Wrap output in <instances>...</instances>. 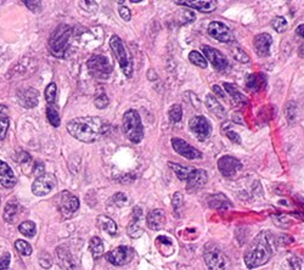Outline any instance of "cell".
<instances>
[{
  "label": "cell",
  "mask_w": 304,
  "mask_h": 270,
  "mask_svg": "<svg viewBox=\"0 0 304 270\" xmlns=\"http://www.w3.org/2000/svg\"><path fill=\"white\" fill-rule=\"evenodd\" d=\"M67 131L72 138L82 143L98 142L110 130V123L100 117H77L67 123Z\"/></svg>",
  "instance_id": "6da1fadb"
},
{
  "label": "cell",
  "mask_w": 304,
  "mask_h": 270,
  "mask_svg": "<svg viewBox=\"0 0 304 270\" xmlns=\"http://www.w3.org/2000/svg\"><path fill=\"white\" fill-rule=\"evenodd\" d=\"M276 250L275 238L269 230L260 232L253 239L245 252V264L248 269L264 265L272 259Z\"/></svg>",
  "instance_id": "7a4b0ae2"
},
{
  "label": "cell",
  "mask_w": 304,
  "mask_h": 270,
  "mask_svg": "<svg viewBox=\"0 0 304 270\" xmlns=\"http://www.w3.org/2000/svg\"><path fill=\"white\" fill-rule=\"evenodd\" d=\"M72 39V27L68 25H60L51 33L49 38V52L57 59H64L70 48Z\"/></svg>",
  "instance_id": "3957f363"
},
{
  "label": "cell",
  "mask_w": 304,
  "mask_h": 270,
  "mask_svg": "<svg viewBox=\"0 0 304 270\" xmlns=\"http://www.w3.org/2000/svg\"><path fill=\"white\" fill-rule=\"evenodd\" d=\"M123 131L128 140L133 144H139L144 139V127L141 117L137 110H128L123 115Z\"/></svg>",
  "instance_id": "277c9868"
},
{
  "label": "cell",
  "mask_w": 304,
  "mask_h": 270,
  "mask_svg": "<svg viewBox=\"0 0 304 270\" xmlns=\"http://www.w3.org/2000/svg\"><path fill=\"white\" fill-rule=\"evenodd\" d=\"M110 47L124 76L127 78H132V76H133V65H132V59L129 56L127 49H125L124 44H123L122 39L118 35H112L110 39Z\"/></svg>",
  "instance_id": "5b68a950"
},
{
  "label": "cell",
  "mask_w": 304,
  "mask_h": 270,
  "mask_svg": "<svg viewBox=\"0 0 304 270\" xmlns=\"http://www.w3.org/2000/svg\"><path fill=\"white\" fill-rule=\"evenodd\" d=\"M86 67L89 73L98 79H107L113 70L110 60L104 55H93L86 61Z\"/></svg>",
  "instance_id": "8992f818"
},
{
  "label": "cell",
  "mask_w": 304,
  "mask_h": 270,
  "mask_svg": "<svg viewBox=\"0 0 304 270\" xmlns=\"http://www.w3.org/2000/svg\"><path fill=\"white\" fill-rule=\"evenodd\" d=\"M204 263L209 270H230L229 258L216 247L206 250L203 254Z\"/></svg>",
  "instance_id": "52a82bcc"
},
{
  "label": "cell",
  "mask_w": 304,
  "mask_h": 270,
  "mask_svg": "<svg viewBox=\"0 0 304 270\" xmlns=\"http://www.w3.org/2000/svg\"><path fill=\"white\" fill-rule=\"evenodd\" d=\"M189 127H190L192 134L200 142L207 140L212 134V125H210V122L204 116L192 117L190 122H189Z\"/></svg>",
  "instance_id": "ba28073f"
},
{
  "label": "cell",
  "mask_w": 304,
  "mask_h": 270,
  "mask_svg": "<svg viewBox=\"0 0 304 270\" xmlns=\"http://www.w3.org/2000/svg\"><path fill=\"white\" fill-rule=\"evenodd\" d=\"M134 257V251L133 248L128 247V246H119V247L113 248L112 251L107 252L106 259L111 264L116 266H122L125 265L133 259Z\"/></svg>",
  "instance_id": "9c48e42d"
},
{
  "label": "cell",
  "mask_w": 304,
  "mask_h": 270,
  "mask_svg": "<svg viewBox=\"0 0 304 270\" xmlns=\"http://www.w3.org/2000/svg\"><path fill=\"white\" fill-rule=\"evenodd\" d=\"M56 187V178L54 174L44 173L39 178H35L34 183L32 185V193L35 196H45L53 191V189Z\"/></svg>",
  "instance_id": "30bf717a"
},
{
  "label": "cell",
  "mask_w": 304,
  "mask_h": 270,
  "mask_svg": "<svg viewBox=\"0 0 304 270\" xmlns=\"http://www.w3.org/2000/svg\"><path fill=\"white\" fill-rule=\"evenodd\" d=\"M170 143L174 151L183 156V157L188 158V160H200V158H202V154H201L200 150L192 148L190 144L180 139V138H173Z\"/></svg>",
  "instance_id": "8fae6325"
},
{
  "label": "cell",
  "mask_w": 304,
  "mask_h": 270,
  "mask_svg": "<svg viewBox=\"0 0 304 270\" xmlns=\"http://www.w3.org/2000/svg\"><path fill=\"white\" fill-rule=\"evenodd\" d=\"M208 34L212 38H214L215 40L221 41V43H231L235 39L231 29L223 22H219V21L209 23Z\"/></svg>",
  "instance_id": "7c38bea8"
},
{
  "label": "cell",
  "mask_w": 304,
  "mask_h": 270,
  "mask_svg": "<svg viewBox=\"0 0 304 270\" xmlns=\"http://www.w3.org/2000/svg\"><path fill=\"white\" fill-rule=\"evenodd\" d=\"M208 182V175L207 172L203 169H191L186 179V190L188 193H196V191L202 189Z\"/></svg>",
  "instance_id": "4fadbf2b"
},
{
  "label": "cell",
  "mask_w": 304,
  "mask_h": 270,
  "mask_svg": "<svg viewBox=\"0 0 304 270\" xmlns=\"http://www.w3.org/2000/svg\"><path fill=\"white\" fill-rule=\"evenodd\" d=\"M202 50H203L204 56L208 59V61L212 64V66L215 68L216 71L222 72V71L227 70L228 66H229L228 59L225 58V56L223 55V54L219 52L218 49H214V48L208 47V45H203Z\"/></svg>",
  "instance_id": "5bb4252c"
},
{
  "label": "cell",
  "mask_w": 304,
  "mask_h": 270,
  "mask_svg": "<svg viewBox=\"0 0 304 270\" xmlns=\"http://www.w3.org/2000/svg\"><path fill=\"white\" fill-rule=\"evenodd\" d=\"M218 168L219 172L222 173V175L233 176L242 168V164H241V162L237 160L236 157H234V156L225 155L219 158Z\"/></svg>",
  "instance_id": "9a60e30c"
},
{
  "label": "cell",
  "mask_w": 304,
  "mask_h": 270,
  "mask_svg": "<svg viewBox=\"0 0 304 270\" xmlns=\"http://www.w3.org/2000/svg\"><path fill=\"white\" fill-rule=\"evenodd\" d=\"M57 264L62 270H76L77 263L72 256L70 248L66 245H61L56 248Z\"/></svg>",
  "instance_id": "2e32d148"
},
{
  "label": "cell",
  "mask_w": 304,
  "mask_h": 270,
  "mask_svg": "<svg viewBox=\"0 0 304 270\" xmlns=\"http://www.w3.org/2000/svg\"><path fill=\"white\" fill-rule=\"evenodd\" d=\"M78 208H79V200H78V197L74 196L70 191H62L61 205H60V209H61L62 214L71 215L74 212H77Z\"/></svg>",
  "instance_id": "e0dca14e"
},
{
  "label": "cell",
  "mask_w": 304,
  "mask_h": 270,
  "mask_svg": "<svg viewBox=\"0 0 304 270\" xmlns=\"http://www.w3.org/2000/svg\"><path fill=\"white\" fill-rule=\"evenodd\" d=\"M143 209L139 206H135L133 208V215H132V220L128 225L127 233L131 238L138 239L143 235V228H141V220H143Z\"/></svg>",
  "instance_id": "ac0fdd59"
},
{
  "label": "cell",
  "mask_w": 304,
  "mask_h": 270,
  "mask_svg": "<svg viewBox=\"0 0 304 270\" xmlns=\"http://www.w3.org/2000/svg\"><path fill=\"white\" fill-rule=\"evenodd\" d=\"M273 45V38L272 35L268 34V33H260L257 34L253 39V47L255 53L262 58H266L269 56L270 54V48Z\"/></svg>",
  "instance_id": "d6986e66"
},
{
  "label": "cell",
  "mask_w": 304,
  "mask_h": 270,
  "mask_svg": "<svg viewBox=\"0 0 304 270\" xmlns=\"http://www.w3.org/2000/svg\"><path fill=\"white\" fill-rule=\"evenodd\" d=\"M17 178L14 170L4 161H0V187L4 189H11L16 185Z\"/></svg>",
  "instance_id": "ffe728a7"
},
{
  "label": "cell",
  "mask_w": 304,
  "mask_h": 270,
  "mask_svg": "<svg viewBox=\"0 0 304 270\" xmlns=\"http://www.w3.org/2000/svg\"><path fill=\"white\" fill-rule=\"evenodd\" d=\"M21 106L25 109H33L39 104V92L34 88H29L19 93Z\"/></svg>",
  "instance_id": "44dd1931"
},
{
  "label": "cell",
  "mask_w": 304,
  "mask_h": 270,
  "mask_svg": "<svg viewBox=\"0 0 304 270\" xmlns=\"http://www.w3.org/2000/svg\"><path fill=\"white\" fill-rule=\"evenodd\" d=\"M178 5L183 7H189L195 10L201 11V13H212L216 9V2L214 0H196V2H176Z\"/></svg>",
  "instance_id": "7402d4cb"
},
{
  "label": "cell",
  "mask_w": 304,
  "mask_h": 270,
  "mask_svg": "<svg viewBox=\"0 0 304 270\" xmlns=\"http://www.w3.org/2000/svg\"><path fill=\"white\" fill-rule=\"evenodd\" d=\"M146 224L151 230H161L165 224V214L162 209H152L151 212L147 214Z\"/></svg>",
  "instance_id": "603a6c76"
},
{
  "label": "cell",
  "mask_w": 304,
  "mask_h": 270,
  "mask_svg": "<svg viewBox=\"0 0 304 270\" xmlns=\"http://www.w3.org/2000/svg\"><path fill=\"white\" fill-rule=\"evenodd\" d=\"M267 85V77L264 73H252L246 77V86L251 92L257 93Z\"/></svg>",
  "instance_id": "cb8c5ba5"
},
{
  "label": "cell",
  "mask_w": 304,
  "mask_h": 270,
  "mask_svg": "<svg viewBox=\"0 0 304 270\" xmlns=\"http://www.w3.org/2000/svg\"><path fill=\"white\" fill-rule=\"evenodd\" d=\"M207 202H208V206L210 208L216 209V211H225V209L233 207L231 201L229 200L224 194H221V193L210 195L208 200H207Z\"/></svg>",
  "instance_id": "d4e9b609"
},
{
  "label": "cell",
  "mask_w": 304,
  "mask_h": 270,
  "mask_svg": "<svg viewBox=\"0 0 304 270\" xmlns=\"http://www.w3.org/2000/svg\"><path fill=\"white\" fill-rule=\"evenodd\" d=\"M223 89H225L228 95H230L231 100L234 101L236 105H240V106H245V105L248 104V99L240 92L234 84L230 83H224L223 84Z\"/></svg>",
  "instance_id": "484cf974"
},
{
  "label": "cell",
  "mask_w": 304,
  "mask_h": 270,
  "mask_svg": "<svg viewBox=\"0 0 304 270\" xmlns=\"http://www.w3.org/2000/svg\"><path fill=\"white\" fill-rule=\"evenodd\" d=\"M206 107L208 109L210 112L214 113L216 117L219 118H223L225 116V110L224 107L222 106L221 103L216 100V98L212 94H207L206 97Z\"/></svg>",
  "instance_id": "4316f807"
},
{
  "label": "cell",
  "mask_w": 304,
  "mask_h": 270,
  "mask_svg": "<svg viewBox=\"0 0 304 270\" xmlns=\"http://www.w3.org/2000/svg\"><path fill=\"white\" fill-rule=\"evenodd\" d=\"M96 221H98V225L102 230H104L105 233L110 234V235L112 236L117 234L118 228H117V224L114 223L113 219L107 217V215H99L98 219H96Z\"/></svg>",
  "instance_id": "83f0119b"
},
{
  "label": "cell",
  "mask_w": 304,
  "mask_h": 270,
  "mask_svg": "<svg viewBox=\"0 0 304 270\" xmlns=\"http://www.w3.org/2000/svg\"><path fill=\"white\" fill-rule=\"evenodd\" d=\"M89 250H90V253H92V256L94 259H99V258H101L102 254H104V252H105L104 244H102L101 239L98 238V236H94V238L90 239Z\"/></svg>",
  "instance_id": "f1b7e54d"
},
{
  "label": "cell",
  "mask_w": 304,
  "mask_h": 270,
  "mask_svg": "<svg viewBox=\"0 0 304 270\" xmlns=\"http://www.w3.org/2000/svg\"><path fill=\"white\" fill-rule=\"evenodd\" d=\"M94 103H95V106L100 110L106 109V107L108 106L110 100H108V97H107L106 93H105L104 88H99L98 90H96L95 97H94Z\"/></svg>",
  "instance_id": "f546056e"
},
{
  "label": "cell",
  "mask_w": 304,
  "mask_h": 270,
  "mask_svg": "<svg viewBox=\"0 0 304 270\" xmlns=\"http://www.w3.org/2000/svg\"><path fill=\"white\" fill-rule=\"evenodd\" d=\"M168 164H169V167L174 170V173H176V175L179 178V180H182V182H186V179H188L189 174H190L192 168L180 166V164L173 163V162H168Z\"/></svg>",
  "instance_id": "4dcf8cb0"
},
{
  "label": "cell",
  "mask_w": 304,
  "mask_h": 270,
  "mask_svg": "<svg viewBox=\"0 0 304 270\" xmlns=\"http://www.w3.org/2000/svg\"><path fill=\"white\" fill-rule=\"evenodd\" d=\"M19 230L23 236H26V238H29V239L33 238V236L35 235V233H37V228H35L34 221L32 220L22 221V223L20 224Z\"/></svg>",
  "instance_id": "1f68e13d"
},
{
  "label": "cell",
  "mask_w": 304,
  "mask_h": 270,
  "mask_svg": "<svg viewBox=\"0 0 304 270\" xmlns=\"http://www.w3.org/2000/svg\"><path fill=\"white\" fill-rule=\"evenodd\" d=\"M17 209H19L17 203H15L14 201H9L4 208V220L8 221V223H11L14 220L15 215L17 214Z\"/></svg>",
  "instance_id": "d6a6232c"
},
{
  "label": "cell",
  "mask_w": 304,
  "mask_h": 270,
  "mask_svg": "<svg viewBox=\"0 0 304 270\" xmlns=\"http://www.w3.org/2000/svg\"><path fill=\"white\" fill-rule=\"evenodd\" d=\"M230 54L236 61L241 62V64H247V62H249V56L247 55V53L243 52L242 48L233 47L230 49Z\"/></svg>",
  "instance_id": "836d02e7"
},
{
  "label": "cell",
  "mask_w": 304,
  "mask_h": 270,
  "mask_svg": "<svg viewBox=\"0 0 304 270\" xmlns=\"http://www.w3.org/2000/svg\"><path fill=\"white\" fill-rule=\"evenodd\" d=\"M56 94H57V86L55 83H50L49 85L45 88V100H47V103L49 106H53L54 104H55L56 101Z\"/></svg>",
  "instance_id": "e575fe53"
},
{
  "label": "cell",
  "mask_w": 304,
  "mask_h": 270,
  "mask_svg": "<svg viewBox=\"0 0 304 270\" xmlns=\"http://www.w3.org/2000/svg\"><path fill=\"white\" fill-rule=\"evenodd\" d=\"M9 127H10V118L7 113L0 112V142H3L7 137Z\"/></svg>",
  "instance_id": "d590c367"
},
{
  "label": "cell",
  "mask_w": 304,
  "mask_h": 270,
  "mask_svg": "<svg viewBox=\"0 0 304 270\" xmlns=\"http://www.w3.org/2000/svg\"><path fill=\"white\" fill-rule=\"evenodd\" d=\"M189 60H190L191 64H194L195 66H198L201 68H206L207 66V60L202 54H200L198 52H191L189 54Z\"/></svg>",
  "instance_id": "8d00e7d4"
},
{
  "label": "cell",
  "mask_w": 304,
  "mask_h": 270,
  "mask_svg": "<svg viewBox=\"0 0 304 270\" xmlns=\"http://www.w3.org/2000/svg\"><path fill=\"white\" fill-rule=\"evenodd\" d=\"M168 116H169L170 122L173 123H178L182 121L183 118V109L180 105H173V106L170 107L169 111H168Z\"/></svg>",
  "instance_id": "74e56055"
},
{
  "label": "cell",
  "mask_w": 304,
  "mask_h": 270,
  "mask_svg": "<svg viewBox=\"0 0 304 270\" xmlns=\"http://www.w3.org/2000/svg\"><path fill=\"white\" fill-rule=\"evenodd\" d=\"M15 248H16L17 252L22 256H31L32 254V246L28 244V242L25 241V240H17L15 242Z\"/></svg>",
  "instance_id": "f35d334b"
},
{
  "label": "cell",
  "mask_w": 304,
  "mask_h": 270,
  "mask_svg": "<svg viewBox=\"0 0 304 270\" xmlns=\"http://www.w3.org/2000/svg\"><path fill=\"white\" fill-rule=\"evenodd\" d=\"M47 117L48 119H49L50 124L53 125V127H60V123H61V118H60L59 112L54 109L53 106H48L47 109Z\"/></svg>",
  "instance_id": "ab89813d"
},
{
  "label": "cell",
  "mask_w": 304,
  "mask_h": 270,
  "mask_svg": "<svg viewBox=\"0 0 304 270\" xmlns=\"http://www.w3.org/2000/svg\"><path fill=\"white\" fill-rule=\"evenodd\" d=\"M272 27L278 33H284L287 29V21L285 17L276 16L275 19L272 21Z\"/></svg>",
  "instance_id": "60d3db41"
},
{
  "label": "cell",
  "mask_w": 304,
  "mask_h": 270,
  "mask_svg": "<svg viewBox=\"0 0 304 270\" xmlns=\"http://www.w3.org/2000/svg\"><path fill=\"white\" fill-rule=\"evenodd\" d=\"M296 115H297L296 103H292V101H290V103L286 104L285 116H286V118H287L288 123H292L294 121V119H296Z\"/></svg>",
  "instance_id": "b9f144b4"
},
{
  "label": "cell",
  "mask_w": 304,
  "mask_h": 270,
  "mask_svg": "<svg viewBox=\"0 0 304 270\" xmlns=\"http://www.w3.org/2000/svg\"><path fill=\"white\" fill-rule=\"evenodd\" d=\"M171 205H173V208L176 212H179L183 208V206H184V196H183L182 193H176L173 195Z\"/></svg>",
  "instance_id": "7bdbcfd3"
},
{
  "label": "cell",
  "mask_w": 304,
  "mask_h": 270,
  "mask_svg": "<svg viewBox=\"0 0 304 270\" xmlns=\"http://www.w3.org/2000/svg\"><path fill=\"white\" fill-rule=\"evenodd\" d=\"M272 219L276 227L282 228V229H286V228H288L291 225L290 218H287L286 215H273Z\"/></svg>",
  "instance_id": "ee69618b"
},
{
  "label": "cell",
  "mask_w": 304,
  "mask_h": 270,
  "mask_svg": "<svg viewBox=\"0 0 304 270\" xmlns=\"http://www.w3.org/2000/svg\"><path fill=\"white\" fill-rule=\"evenodd\" d=\"M39 264L43 266L44 269H49L51 265H53V258L48 252H41L40 257H39Z\"/></svg>",
  "instance_id": "f6af8a7d"
},
{
  "label": "cell",
  "mask_w": 304,
  "mask_h": 270,
  "mask_svg": "<svg viewBox=\"0 0 304 270\" xmlns=\"http://www.w3.org/2000/svg\"><path fill=\"white\" fill-rule=\"evenodd\" d=\"M118 4H119L118 13H119V16L122 17V20L125 21V22L131 21V19H132V13H131V10H129V8L125 7V5H123L122 2H119Z\"/></svg>",
  "instance_id": "bcb514c9"
},
{
  "label": "cell",
  "mask_w": 304,
  "mask_h": 270,
  "mask_svg": "<svg viewBox=\"0 0 304 270\" xmlns=\"http://www.w3.org/2000/svg\"><path fill=\"white\" fill-rule=\"evenodd\" d=\"M45 173V167L43 162H35L34 164H33V169H32V174L35 176V178H39L40 175H43Z\"/></svg>",
  "instance_id": "7dc6e473"
},
{
  "label": "cell",
  "mask_w": 304,
  "mask_h": 270,
  "mask_svg": "<svg viewBox=\"0 0 304 270\" xmlns=\"http://www.w3.org/2000/svg\"><path fill=\"white\" fill-rule=\"evenodd\" d=\"M25 5L33 13H40L41 11V3L40 2H33V0H25Z\"/></svg>",
  "instance_id": "c3c4849f"
},
{
  "label": "cell",
  "mask_w": 304,
  "mask_h": 270,
  "mask_svg": "<svg viewBox=\"0 0 304 270\" xmlns=\"http://www.w3.org/2000/svg\"><path fill=\"white\" fill-rule=\"evenodd\" d=\"M113 201H114V203H116V205L118 207H123V206H125L128 203V197L125 196V195L123 193H117L113 196Z\"/></svg>",
  "instance_id": "681fc988"
},
{
  "label": "cell",
  "mask_w": 304,
  "mask_h": 270,
  "mask_svg": "<svg viewBox=\"0 0 304 270\" xmlns=\"http://www.w3.org/2000/svg\"><path fill=\"white\" fill-rule=\"evenodd\" d=\"M11 256L10 253L5 252L3 256H0V270H9V265H10Z\"/></svg>",
  "instance_id": "f907efd6"
},
{
  "label": "cell",
  "mask_w": 304,
  "mask_h": 270,
  "mask_svg": "<svg viewBox=\"0 0 304 270\" xmlns=\"http://www.w3.org/2000/svg\"><path fill=\"white\" fill-rule=\"evenodd\" d=\"M276 244L286 246V245H290L293 242V238H291L290 235H286V234H282V235H280L278 239H275Z\"/></svg>",
  "instance_id": "816d5d0a"
},
{
  "label": "cell",
  "mask_w": 304,
  "mask_h": 270,
  "mask_svg": "<svg viewBox=\"0 0 304 270\" xmlns=\"http://www.w3.org/2000/svg\"><path fill=\"white\" fill-rule=\"evenodd\" d=\"M288 263H290L291 270H300V269H302V263H300V260L298 259L297 257H291L290 259H288Z\"/></svg>",
  "instance_id": "f5cc1de1"
},
{
  "label": "cell",
  "mask_w": 304,
  "mask_h": 270,
  "mask_svg": "<svg viewBox=\"0 0 304 270\" xmlns=\"http://www.w3.org/2000/svg\"><path fill=\"white\" fill-rule=\"evenodd\" d=\"M225 135L229 138V139L231 140V142H234L235 144H240L241 143V138L240 135L236 133V131L233 130H225Z\"/></svg>",
  "instance_id": "db71d44e"
},
{
  "label": "cell",
  "mask_w": 304,
  "mask_h": 270,
  "mask_svg": "<svg viewBox=\"0 0 304 270\" xmlns=\"http://www.w3.org/2000/svg\"><path fill=\"white\" fill-rule=\"evenodd\" d=\"M31 156H29L28 154H27V152H25V151H22V152H20L19 154V157H17V161L20 162L21 164H23V163H28V162H31Z\"/></svg>",
  "instance_id": "11a10c76"
},
{
  "label": "cell",
  "mask_w": 304,
  "mask_h": 270,
  "mask_svg": "<svg viewBox=\"0 0 304 270\" xmlns=\"http://www.w3.org/2000/svg\"><path fill=\"white\" fill-rule=\"evenodd\" d=\"M212 89H213V92H214V95H218L219 98L224 99L225 97H227V95H225V93H224V89H222L219 85H213Z\"/></svg>",
  "instance_id": "9f6ffc18"
},
{
  "label": "cell",
  "mask_w": 304,
  "mask_h": 270,
  "mask_svg": "<svg viewBox=\"0 0 304 270\" xmlns=\"http://www.w3.org/2000/svg\"><path fill=\"white\" fill-rule=\"evenodd\" d=\"M296 33L298 35H300V37L304 38V25L298 26L297 29H296Z\"/></svg>",
  "instance_id": "6f0895ef"
},
{
  "label": "cell",
  "mask_w": 304,
  "mask_h": 270,
  "mask_svg": "<svg viewBox=\"0 0 304 270\" xmlns=\"http://www.w3.org/2000/svg\"><path fill=\"white\" fill-rule=\"evenodd\" d=\"M298 54H299V56L304 58V44L300 45V47H299V49H298Z\"/></svg>",
  "instance_id": "680465c9"
},
{
  "label": "cell",
  "mask_w": 304,
  "mask_h": 270,
  "mask_svg": "<svg viewBox=\"0 0 304 270\" xmlns=\"http://www.w3.org/2000/svg\"><path fill=\"white\" fill-rule=\"evenodd\" d=\"M0 200H2V197H0Z\"/></svg>",
  "instance_id": "91938a15"
}]
</instances>
